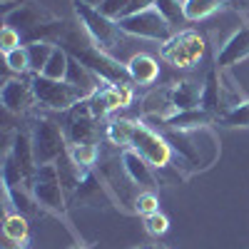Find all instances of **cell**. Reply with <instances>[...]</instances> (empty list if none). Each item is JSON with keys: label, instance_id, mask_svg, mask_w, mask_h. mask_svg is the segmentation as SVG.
Returning <instances> with one entry per match:
<instances>
[{"label": "cell", "instance_id": "cell-20", "mask_svg": "<svg viewBox=\"0 0 249 249\" xmlns=\"http://www.w3.org/2000/svg\"><path fill=\"white\" fill-rule=\"evenodd\" d=\"M222 5V0H184V18L187 23H197L214 15Z\"/></svg>", "mask_w": 249, "mask_h": 249}, {"label": "cell", "instance_id": "cell-18", "mask_svg": "<svg viewBox=\"0 0 249 249\" xmlns=\"http://www.w3.org/2000/svg\"><path fill=\"white\" fill-rule=\"evenodd\" d=\"M28 234H30V227H28L25 214H20V212L5 214V219H3V237L5 239L18 242V244H28Z\"/></svg>", "mask_w": 249, "mask_h": 249}, {"label": "cell", "instance_id": "cell-13", "mask_svg": "<svg viewBox=\"0 0 249 249\" xmlns=\"http://www.w3.org/2000/svg\"><path fill=\"white\" fill-rule=\"evenodd\" d=\"M10 155H13V160L18 162L20 172L25 175L28 190H30V182H33V177H35V172H37V160H35V150H33V137H30V132L18 130V132L13 135Z\"/></svg>", "mask_w": 249, "mask_h": 249}, {"label": "cell", "instance_id": "cell-2", "mask_svg": "<svg viewBox=\"0 0 249 249\" xmlns=\"http://www.w3.org/2000/svg\"><path fill=\"white\" fill-rule=\"evenodd\" d=\"M30 85H33L37 105H43L48 110L65 112V110H72L75 105H80L82 100L90 97L85 90L70 85V82H65V80H50L45 75H30Z\"/></svg>", "mask_w": 249, "mask_h": 249}, {"label": "cell", "instance_id": "cell-29", "mask_svg": "<svg viewBox=\"0 0 249 249\" xmlns=\"http://www.w3.org/2000/svg\"><path fill=\"white\" fill-rule=\"evenodd\" d=\"M155 5V0H122V5L117 8L115 18L112 20H122V18H130L135 13H142V10H147Z\"/></svg>", "mask_w": 249, "mask_h": 249}, {"label": "cell", "instance_id": "cell-1", "mask_svg": "<svg viewBox=\"0 0 249 249\" xmlns=\"http://www.w3.org/2000/svg\"><path fill=\"white\" fill-rule=\"evenodd\" d=\"M75 15L80 20V25L85 28L92 45H97L100 50H105L107 55H112V50L120 48L122 30L117 25V20L107 18L100 8H92L88 3H82V0H75Z\"/></svg>", "mask_w": 249, "mask_h": 249}, {"label": "cell", "instance_id": "cell-9", "mask_svg": "<svg viewBox=\"0 0 249 249\" xmlns=\"http://www.w3.org/2000/svg\"><path fill=\"white\" fill-rule=\"evenodd\" d=\"M95 122L97 117L90 112L88 107V100H82L80 105H75L72 110H68V120H65V127H62V132H65L68 142L70 144H80V142H92L95 137Z\"/></svg>", "mask_w": 249, "mask_h": 249}, {"label": "cell", "instance_id": "cell-10", "mask_svg": "<svg viewBox=\"0 0 249 249\" xmlns=\"http://www.w3.org/2000/svg\"><path fill=\"white\" fill-rule=\"evenodd\" d=\"M120 162H122V170H124V175H127V179L135 187L155 192V187H157V172H155V167L140 152H135L132 147H124L122 155H120Z\"/></svg>", "mask_w": 249, "mask_h": 249}, {"label": "cell", "instance_id": "cell-22", "mask_svg": "<svg viewBox=\"0 0 249 249\" xmlns=\"http://www.w3.org/2000/svg\"><path fill=\"white\" fill-rule=\"evenodd\" d=\"M219 124H224V127H249V100L239 102V105L224 110L219 117H217Z\"/></svg>", "mask_w": 249, "mask_h": 249}, {"label": "cell", "instance_id": "cell-24", "mask_svg": "<svg viewBox=\"0 0 249 249\" xmlns=\"http://www.w3.org/2000/svg\"><path fill=\"white\" fill-rule=\"evenodd\" d=\"M68 62H70V53H68L65 48H55V53H53L50 62L45 65L43 75L50 77V80H65V75H68Z\"/></svg>", "mask_w": 249, "mask_h": 249}, {"label": "cell", "instance_id": "cell-5", "mask_svg": "<svg viewBox=\"0 0 249 249\" xmlns=\"http://www.w3.org/2000/svg\"><path fill=\"white\" fill-rule=\"evenodd\" d=\"M117 25L124 35H135V37H144V40H155V43H167L175 35L172 25L162 18V13L152 5L142 13H135L130 18L117 20Z\"/></svg>", "mask_w": 249, "mask_h": 249}, {"label": "cell", "instance_id": "cell-3", "mask_svg": "<svg viewBox=\"0 0 249 249\" xmlns=\"http://www.w3.org/2000/svg\"><path fill=\"white\" fill-rule=\"evenodd\" d=\"M30 195L40 210L65 217V187H62L57 164H37V172L30 182Z\"/></svg>", "mask_w": 249, "mask_h": 249}, {"label": "cell", "instance_id": "cell-30", "mask_svg": "<svg viewBox=\"0 0 249 249\" xmlns=\"http://www.w3.org/2000/svg\"><path fill=\"white\" fill-rule=\"evenodd\" d=\"M20 45H23V35L13 28H8V25H3V30H0V50H3V55L20 48Z\"/></svg>", "mask_w": 249, "mask_h": 249}, {"label": "cell", "instance_id": "cell-14", "mask_svg": "<svg viewBox=\"0 0 249 249\" xmlns=\"http://www.w3.org/2000/svg\"><path fill=\"white\" fill-rule=\"evenodd\" d=\"M210 122H212V115L204 112L202 107H195V110H177V112H172L170 117L162 120L164 127L175 130V132H192V130L207 127Z\"/></svg>", "mask_w": 249, "mask_h": 249}, {"label": "cell", "instance_id": "cell-27", "mask_svg": "<svg viewBox=\"0 0 249 249\" xmlns=\"http://www.w3.org/2000/svg\"><path fill=\"white\" fill-rule=\"evenodd\" d=\"M3 57H5V65H8L13 72H20V75L30 72V60H28V48H25V45H20V48L5 53Z\"/></svg>", "mask_w": 249, "mask_h": 249}, {"label": "cell", "instance_id": "cell-21", "mask_svg": "<svg viewBox=\"0 0 249 249\" xmlns=\"http://www.w3.org/2000/svg\"><path fill=\"white\" fill-rule=\"evenodd\" d=\"M68 155H70V160L77 164V167L90 170L92 164L97 162L100 150H97L95 142H80V144H68Z\"/></svg>", "mask_w": 249, "mask_h": 249}, {"label": "cell", "instance_id": "cell-12", "mask_svg": "<svg viewBox=\"0 0 249 249\" xmlns=\"http://www.w3.org/2000/svg\"><path fill=\"white\" fill-rule=\"evenodd\" d=\"M249 60V28H239L234 30L230 37L224 40V45L217 53V70H227L234 68L239 62Z\"/></svg>", "mask_w": 249, "mask_h": 249}, {"label": "cell", "instance_id": "cell-34", "mask_svg": "<svg viewBox=\"0 0 249 249\" xmlns=\"http://www.w3.org/2000/svg\"><path fill=\"white\" fill-rule=\"evenodd\" d=\"M135 249H150V247H135Z\"/></svg>", "mask_w": 249, "mask_h": 249}, {"label": "cell", "instance_id": "cell-31", "mask_svg": "<svg viewBox=\"0 0 249 249\" xmlns=\"http://www.w3.org/2000/svg\"><path fill=\"white\" fill-rule=\"evenodd\" d=\"M82 3H88L92 8H102V5H105V0H82Z\"/></svg>", "mask_w": 249, "mask_h": 249}, {"label": "cell", "instance_id": "cell-11", "mask_svg": "<svg viewBox=\"0 0 249 249\" xmlns=\"http://www.w3.org/2000/svg\"><path fill=\"white\" fill-rule=\"evenodd\" d=\"M0 102H3V107L13 115H23L28 112L33 105H35V92H33V85L30 80H8L3 90H0Z\"/></svg>", "mask_w": 249, "mask_h": 249}, {"label": "cell", "instance_id": "cell-6", "mask_svg": "<svg viewBox=\"0 0 249 249\" xmlns=\"http://www.w3.org/2000/svg\"><path fill=\"white\" fill-rule=\"evenodd\" d=\"M130 147L135 152H140L155 170L170 167V162H172V147H170V142L164 140V135L150 130L147 124H142V122H135Z\"/></svg>", "mask_w": 249, "mask_h": 249}, {"label": "cell", "instance_id": "cell-32", "mask_svg": "<svg viewBox=\"0 0 249 249\" xmlns=\"http://www.w3.org/2000/svg\"><path fill=\"white\" fill-rule=\"evenodd\" d=\"M70 249H90V247H85V244H75V247H70Z\"/></svg>", "mask_w": 249, "mask_h": 249}, {"label": "cell", "instance_id": "cell-33", "mask_svg": "<svg viewBox=\"0 0 249 249\" xmlns=\"http://www.w3.org/2000/svg\"><path fill=\"white\" fill-rule=\"evenodd\" d=\"M150 249H167V247H164V244H155V247H150Z\"/></svg>", "mask_w": 249, "mask_h": 249}, {"label": "cell", "instance_id": "cell-16", "mask_svg": "<svg viewBox=\"0 0 249 249\" xmlns=\"http://www.w3.org/2000/svg\"><path fill=\"white\" fill-rule=\"evenodd\" d=\"M127 72H130V80L137 82V85H155L157 77H160V65H157L155 57L137 53L127 62Z\"/></svg>", "mask_w": 249, "mask_h": 249}, {"label": "cell", "instance_id": "cell-8", "mask_svg": "<svg viewBox=\"0 0 249 249\" xmlns=\"http://www.w3.org/2000/svg\"><path fill=\"white\" fill-rule=\"evenodd\" d=\"M53 20H57V18L50 10H45L43 5L30 3V0H20V5L13 13L3 15V25L18 30L20 35H25V33H30V30H35L40 25H45V23H53Z\"/></svg>", "mask_w": 249, "mask_h": 249}, {"label": "cell", "instance_id": "cell-7", "mask_svg": "<svg viewBox=\"0 0 249 249\" xmlns=\"http://www.w3.org/2000/svg\"><path fill=\"white\" fill-rule=\"evenodd\" d=\"M160 55H162V60H167L175 68H192L204 55V40L195 30L175 33L167 43H162Z\"/></svg>", "mask_w": 249, "mask_h": 249}, {"label": "cell", "instance_id": "cell-25", "mask_svg": "<svg viewBox=\"0 0 249 249\" xmlns=\"http://www.w3.org/2000/svg\"><path fill=\"white\" fill-rule=\"evenodd\" d=\"M132 127H135V122H130V120H112V122L107 124V137H110V142L117 144V147H130Z\"/></svg>", "mask_w": 249, "mask_h": 249}, {"label": "cell", "instance_id": "cell-19", "mask_svg": "<svg viewBox=\"0 0 249 249\" xmlns=\"http://www.w3.org/2000/svg\"><path fill=\"white\" fill-rule=\"evenodd\" d=\"M25 48H28V60H30V75H43L57 45L55 43H30Z\"/></svg>", "mask_w": 249, "mask_h": 249}, {"label": "cell", "instance_id": "cell-26", "mask_svg": "<svg viewBox=\"0 0 249 249\" xmlns=\"http://www.w3.org/2000/svg\"><path fill=\"white\" fill-rule=\"evenodd\" d=\"M132 204H135L132 210L137 214H142V217H147L152 212H160V199H157V195L152 190H140V195L132 199Z\"/></svg>", "mask_w": 249, "mask_h": 249}, {"label": "cell", "instance_id": "cell-23", "mask_svg": "<svg viewBox=\"0 0 249 249\" xmlns=\"http://www.w3.org/2000/svg\"><path fill=\"white\" fill-rule=\"evenodd\" d=\"M155 8L162 13V18L167 20L172 28L187 23V18H184V0H155Z\"/></svg>", "mask_w": 249, "mask_h": 249}, {"label": "cell", "instance_id": "cell-4", "mask_svg": "<svg viewBox=\"0 0 249 249\" xmlns=\"http://www.w3.org/2000/svg\"><path fill=\"white\" fill-rule=\"evenodd\" d=\"M30 137H33V150H35L37 164H55L68 152V137L60 124L53 120H37Z\"/></svg>", "mask_w": 249, "mask_h": 249}, {"label": "cell", "instance_id": "cell-15", "mask_svg": "<svg viewBox=\"0 0 249 249\" xmlns=\"http://www.w3.org/2000/svg\"><path fill=\"white\" fill-rule=\"evenodd\" d=\"M199 107L204 112H210L212 117H219L224 112V100H222V80L217 70H210L202 85V97H199Z\"/></svg>", "mask_w": 249, "mask_h": 249}, {"label": "cell", "instance_id": "cell-28", "mask_svg": "<svg viewBox=\"0 0 249 249\" xmlns=\"http://www.w3.org/2000/svg\"><path fill=\"white\" fill-rule=\"evenodd\" d=\"M144 230H147L150 237H162L164 232L170 230V219L164 217L162 212H152L144 217Z\"/></svg>", "mask_w": 249, "mask_h": 249}, {"label": "cell", "instance_id": "cell-17", "mask_svg": "<svg viewBox=\"0 0 249 249\" xmlns=\"http://www.w3.org/2000/svg\"><path fill=\"white\" fill-rule=\"evenodd\" d=\"M199 97H202V90L192 80H179L167 90V100H170V105L175 110H195V107H199Z\"/></svg>", "mask_w": 249, "mask_h": 249}]
</instances>
